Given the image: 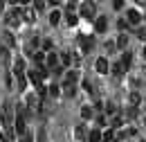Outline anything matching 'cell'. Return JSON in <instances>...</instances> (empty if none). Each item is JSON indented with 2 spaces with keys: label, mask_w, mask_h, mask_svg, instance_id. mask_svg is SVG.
Returning a JSON list of instances; mask_svg holds the SVG:
<instances>
[{
  "label": "cell",
  "mask_w": 146,
  "mask_h": 142,
  "mask_svg": "<svg viewBox=\"0 0 146 142\" xmlns=\"http://www.w3.org/2000/svg\"><path fill=\"white\" fill-rule=\"evenodd\" d=\"M5 23H7V27H18L23 23V7H11L5 16Z\"/></svg>",
  "instance_id": "6da1fadb"
},
{
  "label": "cell",
  "mask_w": 146,
  "mask_h": 142,
  "mask_svg": "<svg viewBox=\"0 0 146 142\" xmlns=\"http://www.w3.org/2000/svg\"><path fill=\"white\" fill-rule=\"evenodd\" d=\"M79 16L86 18V20H92V18L97 16V7H94L92 0H83V2H81V7H79Z\"/></svg>",
  "instance_id": "7a4b0ae2"
},
{
  "label": "cell",
  "mask_w": 146,
  "mask_h": 142,
  "mask_svg": "<svg viewBox=\"0 0 146 142\" xmlns=\"http://www.w3.org/2000/svg\"><path fill=\"white\" fill-rule=\"evenodd\" d=\"M14 129H16V135L23 138L25 133H27V122H25V113L18 108V113H16V120H14Z\"/></svg>",
  "instance_id": "3957f363"
},
{
  "label": "cell",
  "mask_w": 146,
  "mask_h": 142,
  "mask_svg": "<svg viewBox=\"0 0 146 142\" xmlns=\"http://www.w3.org/2000/svg\"><path fill=\"white\" fill-rule=\"evenodd\" d=\"M76 81H79V72H76V70H68L65 74H63V90L76 88V86H74Z\"/></svg>",
  "instance_id": "277c9868"
},
{
  "label": "cell",
  "mask_w": 146,
  "mask_h": 142,
  "mask_svg": "<svg viewBox=\"0 0 146 142\" xmlns=\"http://www.w3.org/2000/svg\"><path fill=\"white\" fill-rule=\"evenodd\" d=\"M76 43H79V48H81V54H88L92 48H94V38H92V36H86V34L79 36Z\"/></svg>",
  "instance_id": "5b68a950"
},
{
  "label": "cell",
  "mask_w": 146,
  "mask_h": 142,
  "mask_svg": "<svg viewBox=\"0 0 146 142\" xmlns=\"http://www.w3.org/2000/svg\"><path fill=\"white\" fill-rule=\"evenodd\" d=\"M94 70L99 72V74H108V72H110V63H108V59H106V56H99V59L94 61Z\"/></svg>",
  "instance_id": "8992f818"
},
{
  "label": "cell",
  "mask_w": 146,
  "mask_h": 142,
  "mask_svg": "<svg viewBox=\"0 0 146 142\" xmlns=\"http://www.w3.org/2000/svg\"><path fill=\"white\" fill-rule=\"evenodd\" d=\"M58 61H61V56H58L56 52H47L45 54V68H47V70L58 68Z\"/></svg>",
  "instance_id": "52a82bcc"
},
{
  "label": "cell",
  "mask_w": 146,
  "mask_h": 142,
  "mask_svg": "<svg viewBox=\"0 0 146 142\" xmlns=\"http://www.w3.org/2000/svg\"><path fill=\"white\" fill-rule=\"evenodd\" d=\"M38 97H40L38 92H32V90H27V92H25V104H27L29 108H38V106H40Z\"/></svg>",
  "instance_id": "ba28073f"
},
{
  "label": "cell",
  "mask_w": 146,
  "mask_h": 142,
  "mask_svg": "<svg viewBox=\"0 0 146 142\" xmlns=\"http://www.w3.org/2000/svg\"><path fill=\"white\" fill-rule=\"evenodd\" d=\"M126 20H128V25H133V27H135V25H139V23H142V14H139L137 9H128V11H126Z\"/></svg>",
  "instance_id": "9c48e42d"
},
{
  "label": "cell",
  "mask_w": 146,
  "mask_h": 142,
  "mask_svg": "<svg viewBox=\"0 0 146 142\" xmlns=\"http://www.w3.org/2000/svg\"><path fill=\"white\" fill-rule=\"evenodd\" d=\"M106 29H108V18H106V16H99L97 20H94V32H97V34H104Z\"/></svg>",
  "instance_id": "30bf717a"
},
{
  "label": "cell",
  "mask_w": 146,
  "mask_h": 142,
  "mask_svg": "<svg viewBox=\"0 0 146 142\" xmlns=\"http://www.w3.org/2000/svg\"><path fill=\"white\" fill-rule=\"evenodd\" d=\"M36 20V11L32 7H23V23H34Z\"/></svg>",
  "instance_id": "8fae6325"
},
{
  "label": "cell",
  "mask_w": 146,
  "mask_h": 142,
  "mask_svg": "<svg viewBox=\"0 0 146 142\" xmlns=\"http://www.w3.org/2000/svg\"><path fill=\"white\" fill-rule=\"evenodd\" d=\"M63 16H65V23H68L70 27H74V25L79 23V14H76V11H63Z\"/></svg>",
  "instance_id": "7c38bea8"
},
{
  "label": "cell",
  "mask_w": 146,
  "mask_h": 142,
  "mask_svg": "<svg viewBox=\"0 0 146 142\" xmlns=\"http://www.w3.org/2000/svg\"><path fill=\"white\" fill-rule=\"evenodd\" d=\"M119 63H121V68H124V70H130V63H133V54H130V52H124V54H121V59H119Z\"/></svg>",
  "instance_id": "4fadbf2b"
},
{
  "label": "cell",
  "mask_w": 146,
  "mask_h": 142,
  "mask_svg": "<svg viewBox=\"0 0 146 142\" xmlns=\"http://www.w3.org/2000/svg\"><path fill=\"white\" fill-rule=\"evenodd\" d=\"M74 135H76L79 140H86V142H88V135H90V131H88L86 126L81 124V126H76V131H74Z\"/></svg>",
  "instance_id": "5bb4252c"
},
{
  "label": "cell",
  "mask_w": 146,
  "mask_h": 142,
  "mask_svg": "<svg viewBox=\"0 0 146 142\" xmlns=\"http://www.w3.org/2000/svg\"><path fill=\"white\" fill-rule=\"evenodd\" d=\"M88 142H104V133L99 129H92L90 135H88Z\"/></svg>",
  "instance_id": "9a60e30c"
},
{
  "label": "cell",
  "mask_w": 146,
  "mask_h": 142,
  "mask_svg": "<svg viewBox=\"0 0 146 142\" xmlns=\"http://www.w3.org/2000/svg\"><path fill=\"white\" fill-rule=\"evenodd\" d=\"M61 16H63V14H61L58 9H52V11H50V25H52V27H56V25L61 23Z\"/></svg>",
  "instance_id": "2e32d148"
},
{
  "label": "cell",
  "mask_w": 146,
  "mask_h": 142,
  "mask_svg": "<svg viewBox=\"0 0 146 142\" xmlns=\"http://www.w3.org/2000/svg\"><path fill=\"white\" fill-rule=\"evenodd\" d=\"M110 72H112V74H115V77H121V74H124V68H121V63H119V61H115V63H112V66H110Z\"/></svg>",
  "instance_id": "e0dca14e"
},
{
  "label": "cell",
  "mask_w": 146,
  "mask_h": 142,
  "mask_svg": "<svg viewBox=\"0 0 146 142\" xmlns=\"http://www.w3.org/2000/svg\"><path fill=\"white\" fill-rule=\"evenodd\" d=\"M115 45H117L119 50H124V48L128 45V36L126 34H119V36H117V41H115Z\"/></svg>",
  "instance_id": "ac0fdd59"
},
{
  "label": "cell",
  "mask_w": 146,
  "mask_h": 142,
  "mask_svg": "<svg viewBox=\"0 0 146 142\" xmlns=\"http://www.w3.org/2000/svg\"><path fill=\"white\" fill-rule=\"evenodd\" d=\"M81 117H83V120H90L92 117V108L90 106H81Z\"/></svg>",
  "instance_id": "d6986e66"
},
{
  "label": "cell",
  "mask_w": 146,
  "mask_h": 142,
  "mask_svg": "<svg viewBox=\"0 0 146 142\" xmlns=\"http://www.w3.org/2000/svg\"><path fill=\"white\" fill-rule=\"evenodd\" d=\"M139 102H142V97H139V92H130V104L137 108L139 106Z\"/></svg>",
  "instance_id": "ffe728a7"
},
{
  "label": "cell",
  "mask_w": 146,
  "mask_h": 142,
  "mask_svg": "<svg viewBox=\"0 0 146 142\" xmlns=\"http://www.w3.org/2000/svg\"><path fill=\"white\" fill-rule=\"evenodd\" d=\"M61 63H63V66H70V63H72V54L63 52V54H61Z\"/></svg>",
  "instance_id": "44dd1931"
},
{
  "label": "cell",
  "mask_w": 146,
  "mask_h": 142,
  "mask_svg": "<svg viewBox=\"0 0 146 142\" xmlns=\"http://www.w3.org/2000/svg\"><path fill=\"white\" fill-rule=\"evenodd\" d=\"M115 140V131L108 129V131H104V142H112Z\"/></svg>",
  "instance_id": "7402d4cb"
},
{
  "label": "cell",
  "mask_w": 146,
  "mask_h": 142,
  "mask_svg": "<svg viewBox=\"0 0 146 142\" xmlns=\"http://www.w3.org/2000/svg\"><path fill=\"white\" fill-rule=\"evenodd\" d=\"M52 48H54V43H52L50 38H45V41H43V50H47V52H52Z\"/></svg>",
  "instance_id": "603a6c76"
},
{
  "label": "cell",
  "mask_w": 146,
  "mask_h": 142,
  "mask_svg": "<svg viewBox=\"0 0 146 142\" xmlns=\"http://www.w3.org/2000/svg\"><path fill=\"white\" fill-rule=\"evenodd\" d=\"M137 38H139V41H146V27H137Z\"/></svg>",
  "instance_id": "cb8c5ba5"
},
{
  "label": "cell",
  "mask_w": 146,
  "mask_h": 142,
  "mask_svg": "<svg viewBox=\"0 0 146 142\" xmlns=\"http://www.w3.org/2000/svg\"><path fill=\"white\" fill-rule=\"evenodd\" d=\"M115 111H117V106H115V102H108V104H106V113H108V115H112Z\"/></svg>",
  "instance_id": "d4e9b609"
},
{
  "label": "cell",
  "mask_w": 146,
  "mask_h": 142,
  "mask_svg": "<svg viewBox=\"0 0 146 142\" xmlns=\"http://www.w3.org/2000/svg\"><path fill=\"white\" fill-rule=\"evenodd\" d=\"M34 7H36L38 11H43L45 9V0H34Z\"/></svg>",
  "instance_id": "484cf974"
},
{
  "label": "cell",
  "mask_w": 146,
  "mask_h": 142,
  "mask_svg": "<svg viewBox=\"0 0 146 142\" xmlns=\"http://www.w3.org/2000/svg\"><path fill=\"white\" fill-rule=\"evenodd\" d=\"M124 7V0H112V9L117 11V9H121Z\"/></svg>",
  "instance_id": "4316f807"
},
{
  "label": "cell",
  "mask_w": 146,
  "mask_h": 142,
  "mask_svg": "<svg viewBox=\"0 0 146 142\" xmlns=\"http://www.w3.org/2000/svg\"><path fill=\"white\" fill-rule=\"evenodd\" d=\"M18 142H34V140H32V133L27 131V133H25L23 138H18Z\"/></svg>",
  "instance_id": "83f0119b"
},
{
  "label": "cell",
  "mask_w": 146,
  "mask_h": 142,
  "mask_svg": "<svg viewBox=\"0 0 146 142\" xmlns=\"http://www.w3.org/2000/svg\"><path fill=\"white\" fill-rule=\"evenodd\" d=\"M5 41H7V45H9V48H14V45H16V41H14V36H11V34L5 36Z\"/></svg>",
  "instance_id": "f1b7e54d"
},
{
  "label": "cell",
  "mask_w": 146,
  "mask_h": 142,
  "mask_svg": "<svg viewBox=\"0 0 146 142\" xmlns=\"http://www.w3.org/2000/svg\"><path fill=\"white\" fill-rule=\"evenodd\" d=\"M117 27H119V29H126V27H128V20H126V18L117 20Z\"/></svg>",
  "instance_id": "f546056e"
},
{
  "label": "cell",
  "mask_w": 146,
  "mask_h": 142,
  "mask_svg": "<svg viewBox=\"0 0 146 142\" xmlns=\"http://www.w3.org/2000/svg\"><path fill=\"white\" fill-rule=\"evenodd\" d=\"M50 95H52V97H58V86L52 84V86H50Z\"/></svg>",
  "instance_id": "4dcf8cb0"
},
{
  "label": "cell",
  "mask_w": 146,
  "mask_h": 142,
  "mask_svg": "<svg viewBox=\"0 0 146 142\" xmlns=\"http://www.w3.org/2000/svg\"><path fill=\"white\" fill-rule=\"evenodd\" d=\"M97 124H99V126L106 124V115H99V117H97Z\"/></svg>",
  "instance_id": "1f68e13d"
},
{
  "label": "cell",
  "mask_w": 146,
  "mask_h": 142,
  "mask_svg": "<svg viewBox=\"0 0 146 142\" xmlns=\"http://www.w3.org/2000/svg\"><path fill=\"white\" fill-rule=\"evenodd\" d=\"M47 2H50L52 7H58V5H61V0H47Z\"/></svg>",
  "instance_id": "d6a6232c"
},
{
  "label": "cell",
  "mask_w": 146,
  "mask_h": 142,
  "mask_svg": "<svg viewBox=\"0 0 146 142\" xmlns=\"http://www.w3.org/2000/svg\"><path fill=\"white\" fill-rule=\"evenodd\" d=\"M7 2H9V5H11V7H16V5H18L20 0H7Z\"/></svg>",
  "instance_id": "836d02e7"
},
{
  "label": "cell",
  "mask_w": 146,
  "mask_h": 142,
  "mask_svg": "<svg viewBox=\"0 0 146 142\" xmlns=\"http://www.w3.org/2000/svg\"><path fill=\"white\" fill-rule=\"evenodd\" d=\"M20 2H23V5H27V7H29V2H32V0H20Z\"/></svg>",
  "instance_id": "e575fe53"
},
{
  "label": "cell",
  "mask_w": 146,
  "mask_h": 142,
  "mask_svg": "<svg viewBox=\"0 0 146 142\" xmlns=\"http://www.w3.org/2000/svg\"><path fill=\"white\" fill-rule=\"evenodd\" d=\"M144 126H146V115H144Z\"/></svg>",
  "instance_id": "d590c367"
},
{
  "label": "cell",
  "mask_w": 146,
  "mask_h": 142,
  "mask_svg": "<svg viewBox=\"0 0 146 142\" xmlns=\"http://www.w3.org/2000/svg\"><path fill=\"white\" fill-rule=\"evenodd\" d=\"M144 59H146V48H144Z\"/></svg>",
  "instance_id": "8d00e7d4"
},
{
  "label": "cell",
  "mask_w": 146,
  "mask_h": 142,
  "mask_svg": "<svg viewBox=\"0 0 146 142\" xmlns=\"http://www.w3.org/2000/svg\"><path fill=\"white\" fill-rule=\"evenodd\" d=\"M142 142H146V140H142Z\"/></svg>",
  "instance_id": "74e56055"
}]
</instances>
